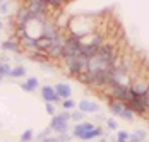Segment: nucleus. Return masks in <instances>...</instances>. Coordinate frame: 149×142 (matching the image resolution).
Here are the masks:
<instances>
[{"label": "nucleus", "mask_w": 149, "mask_h": 142, "mask_svg": "<svg viewBox=\"0 0 149 142\" xmlns=\"http://www.w3.org/2000/svg\"><path fill=\"white\" fill-rule=\"evenodd\" d=\"M63 67L67 69V72L70 75L77 77L79 74H84L88 72V67H89V58L84 57V55H77V57H63L60 58Z\"/></svg>", "instance_id": "obj_1"}, {"label": "nucleus", "mask_w": 149, "mask_h": 142, "mask_svg": "<svg viewBox=\"0 0 149 142\" xmlns=\"http://www.w3.org/2000/svg\"><path fill=\"white\" fill-rule=\"evenodd\" d=\"M24 7L29 10L33 21L45 22L46 19L50 17V9H48L45 0H26L24 2Z\"/></svg>", "instance_id": "obj_2"}, {"label": "nucleus", "mask_w": 149, "mask_h": 142, "mask_svg": "<svg viewBox=\"0 0 149 142\" xmlns=\"http://www.w3.org/2000/svg\"><path fill=\"white\" fill-rule=\"evenodd\" d=\"M63 33V29L60 28L58 24H57V21L55 19H52V17H48L45 22L41 24V36H45L48 40H55V38H58L60 34Z\"/></svg>", "instance_id": "obj_3"}, {"label": "nucleus", "mask_w": 149, "mask_h": 142, "mask_svg": "<svg viewBox=\"0 0 149 142\" xmlns=\"http://www.w3.org/2000/svg\"><path fill=\"white\" fill-rule=\"evenodd\" d=\"M63 46H65V33H62L58 38H55V40L52 41V45L48 46V50H46V55L50 57V60H52V62L62 57Z\"/></svg>", "instance_id": "obj_4"}, {"label": "nucleus", "mask_w": 149, "mask_h": 142, "mask_svg": "<svg viewBox=\"0 0 149 142\" xmlns=\"http://www.w3.org/2000/svg\"><path fill=\"white\" fill-rule=\"evenodd\" d=\"M40 94H41V98L45 100V103L62 104V101H63L58 94H57V91H55V87H53V86H43V87L40 89Z\"/></svg>", "instance_id": "obj_5"}, {"label": "nucleus", "mask_w": 149, "mask_h": 142, "mask_svg": "<svg viewBox=\"0 0 149 142\" xmlns=\"http://www.w3.org/2000/svg\"><path fill=\"white\" fill-rule=\"evenodd\" d=\"M48 127L52 128L53 132H57V134H63V132L72 130L70 125H69V122H67V120H63V118H60L58 115L52 116V120H50V125H48Z\"/></svg>", "instance_id": "obj_6"}, {"label": "nucleus", "mask_w": 149, "mask_h": 142, "mask_svg": "<svg viewBox=\"0 0 149 142\" xmlns=\"http://www.w3.org/2000/svg\"><path fill=\"white\" fill-rule=\"evenodd\" d=\"M96 127L93 122H79V123H75L74 127H72V135H74L75 139H84V135L89 132V130H93V128Z\"/></svg>", "instance_id": "obj_7"}, {"label": "nucleus", "mask_w": 149, "mask_h": 142, "mask_svg": "<svg viewBox=\"0 0 149 142\" xmlns=\"http://www.w3.org/2000/svg\"><path fill=\"white\" fill-rule=\"evenodd\" d=\"M31 21H33V17H31L29 10H28L24 5H21V7L17 9V12H15L14 24H17V26H26V28H28V24H29Z\"/></svg>", "instance_id": "obj_8"}, {"label": "nucleus", "mask_w": 149, "mask_h": 142, "mask_svg": "<svg viewBox=\"0 0 149 142\" xmlns=\"http://www.w3.org/2000/svg\"><path fill=\"white\" fill-rule=\"evenodd\" d=\"M127 106L134 111L135 115H146L148 113V108H146V104H144V100L142 98H139V96H132V100L127 103Z\"/></svg>", "instance_id": "obj_9"}, {"label": "nucleus", "mask_w": 149, "mask_h": 142, "mask_svg": "<svg viewBox=\"0 0 149 142\" xmlns=\"http://www.w3.org/2000/svg\"><path fill=\"white\" fill-rule=\"evenodd\" d=\"M77 110H81L82 113H98L100 111V104L94 103V101H89V100H82L77 103Z\"/></svg>", "instance_id": "obj_10"}, {"label": "nucleus", "mask_w": 149, "mask_h": 142, "mask_svg": "<svg viewBox=\"0 0 149 142\" xmlns=\"http://www.w3.org/2000/svg\"><path fill=\"white\" fill-rule=\"evenodd\" d=\"M2 50L7 53H21V45L15 38H10V40H5L2 43Z\"/></svg>", "instance_id": "obj_11"}, {"label": "nucleus", "mask_w": 149, "mask_h": 142, "mask_svg": "<svg viewBox=\"0 0 149 142\" xmlns=\"http://www.w3.org/2000/svg\"><path fill=\"white\" fill-rule=\"evenodd\" d=\"M53 87H55L57 94H58L62 100H69V98H72V89H70V86L69 84H65V82H58V84H55Z\"/></svg>", "instance_id": "obj_12"}, {"label": "nucleus", "mask_w": 149, "mask_h": 142, "mask_svg": "<svg viewBox=\"0 0 149 142\" xmlns=\"http://www.w3.org/2000/svg\"><path fill=\"white\" fill-rule=\"evenodd\" d=\"M38 87H40V81H38L36 77H28L26 82L21 84V89H22L24 93H34Z\"/></svg>", "instance_id": "obj_13"}, {"label": "nucleus", "mask_w": 149, "mask_h": 142, "mask_svg": "<svg viewBox=\"0 0 149 142\" xmlns=\"http://www.w3.org/2000/svg\"><path fill=\"white\" fill-rule=\"evenodd\" d=\"M28 57L33 60V62H36V63H40V65H43V63H48V62H52L50 57L46 55L45 52H29V53H26Z\"/></svg>", "instance_id": "obj_14"}, {"label": "nucleus", "mask_w": 149, "mask_h": 142, "mask_svg": "<svg viewBox=\"0 0 149 142\" xmlns=\"http://www.w3.org/2000/svg\"><path fill=\"white\" fill-rule=\"evenodd\" d=\"M108 108H110V111L115 116H120L122 111H123V108H125V103H122L118 100H110L108 101Z\"/></svg>", "instance_id": "obj_15"}, {"label": "nucleus", "mask_w": 149, "mask_h": 142, "mask_svg": "<svg viewBox=\"0 0 149 142\" xmlns=\"http://www.w3.org/2000/svg\"><path fill=\"white\" fill-rule=\"evenodd\" d=\"M24 75H26V67L24 65H15V67H12V72H10V77L12 79H21Z\"/></svg>", "instance_id": "obj_16"}, {"label": "nucleus", "mask_w": 149, "mask_h": 142, "mask_svg": "<svg viewBox=\"0 0 149 142\" xmlns=\"http://www.w3.org/2000/svg\"><path fill=\"white\" fill-rule=\"evenodd\" d=\"M120 118L122 120H125V122H134V118H135V113L125 104V108H123V111H122V115H120Z\"/></svg>", "instance_id": "obj_17"}, {"label": "nucleus", "mask_w": 149, "mask_h": 142, "mask_svg": "<svg viewBox=\"0 0 149 142\" xmlns=\"http://www.w3.org/2000/svg\"><path fill=\"white\" fill-rule=\"evenodd\" d=\"M104 125H106V130H108V132H117V130H118V122H117L115 118H111V116L104 120Z\"/></svg>", "instance_id": "obj_18"}, {"label": "nucleus", "mask_w": 149, "mask_h": 142, "mask_svg": "<svg viewBox=\"0 0 149 142\" xmlns=\"http://www.w3.org/2000/svg\"><path fill=\"white\" fill-rule=\"evenodd\" d=\"M84 116L86 113H82L81 110H75V111H70V120L74 123H79V122H84Z\"/></svg>", "instance_id": "obj_19"}, {"label": "nucleus", "mask_w": 149, "mask_h": 142, "mask_svg": "<svg viewBox=\"0 0 149 142\" xmlns=\"http://www.w3.org/2000/svg\"><path fill=\"white\" fill-rule=\"evenodd\" d=\"M62 108H63V110H67V111H72L74 108H77V101H74L72 98L63 100V101H62Z\"/></svg>", "instance_id": "obj_20"}, {"label": "nucleus", "mask_w": 149, "mask_h": 142, "mask_svg": "<svg viewBox=\"0 0 149 142\" xmlns=\"http://www.w3.org/2000/svg\"><path fill=\"white\" fill-rule=\"evenodd\" d=\"M132 134H134L135 137H139L141 141H148V137H149V132L146 128H135Z\"/></svg>", "instance_id": "obj_21"}, {"label": "nucleus", "mask_w": 149, "mask_h": 142, "mask_svg": "<svg viewBox=\"0 0 149 142\" xmlns=\"http://www.w3.org/2000/svg\"><path fill=\"white\" fill-rule=\"evenodd\" d=\"M10 72H12V69H10V65L9 63H2L0 65V77L3 79V77H10Z\"/></svg>", "instance_id": "obj_22"}, {"label": "nucleus", "mask_w": 149, "mask_h": 142, "mask_svg": "<svg viewBox=\"0 0 149 142\" xmlns=\"http://www.w3.org/2000/svg\"><path fill=\"white\" fill-rule=\"evenodd\" d=\"M33 139H34V134H33L31 128H26V130L21 134V142H31Z\"/></svg>", "instance_id": "obj_23"}, {"label": "nucleus", "mask_w": 149, "mask_h": 142, "mask_svg": "<svg viewBox=\"0 0 149 142\" xmlns=\"http://www.w3.org/2000/svg\"><path fill=\"white\" fill-rule=\"evenodd\" d=\"M117 141L120 142H129V139H130V134L127 132V130H117Z\"/></svg>", "instance_id": "obj_24"}, {"label": "nucleus", "mask_w": 149, "mask_h": 142, "mask_svg": "<svg viewBox=\"0 0 149 142\" xmlns=\"http://www.w3.org/2000/svg\"><path fill=\"white\" fill-rule=\"evenodd\" d=\"M52 134H53V130H52V128L48 127V128H45V130H41V132H40V134H38V135H36V141H38V142L45 141L46 137H50V135H52Z\"/></svg>", "instance_id": "obj_25"}, {"label": "nucleus", "mask_w": 149, "mask_h": 142, "mask_svg": "<svg viewBox=\"0 0 149 142\" xmlns=\"http://www.w3.org/2000/svg\"><path fill=\"white\" fill-rule=\"evenodd\" d=\"M72 134H69V132H63V134H57V139H58V142H70L72 141Z\"/></svg>", "instance_id": "obj_26"}, {"label": "nucleus", "mask_w": 149, "mask_h": 142, "mask_svg": "<svg viewBox=\"0 0 149 142\" xmlns=\"http://www.w3.org/2000/svg\"><path fill=\"white\" fill-rule=\"evenodd\" d=\"M45 110H46V113L50 115V116H55V115H57V108H55V104H53V103H46Z\"/></svg>", "instance_id": "obj_27"}, {"label": "nucleus", "mask_w": 149, "mask_h": 142, "mask_svg": "<svg viewBox=\"0 0 149 142\" xmlns=\"http://www.w3.org/2000/svg\"><path fill=\"white\" fill-rule=\"evenodd\" d=\"M9 10H10V3L9 2H2L0 3V14L5 15V14H9Z\"/></svg>", "instance_id": "obj_28"}, {"label": "nucleus", "mask_w": 149, "mask_h": 142, "mask_svg": "<svg viewBox=\"0 0 149 142\" xmlns=\"http://www.w3.org/2000/svg\"><path fill=\"white\" fill-rule=\"evenodd\" d=\"M60 118H63V120H67V122H70V111H67V110H62L60 113H57Z\"/></svg>", "instance_id": "obj_29"}, {"label": "nucleus", "mask_w": 149, "mask_h": 142, "mask_svg": "<svg viewBox=\"0 0 149 142\" xmlns=\"http://www.w3.org/2000/svg\"><path fill=\"white\" fill-rule=\"evenodd\" d=\"M41 142H58V139H57V135H50V137H46L45 141Z\"/></svg>", "instance_id": "obj_30"}, {"label": "nucleus", "mask_w": 149, "mask_h": 142, "mask_svg": "<svg viewBox=\"0 0 149 142\" xmlns=\"http://www.w3.org/2000/svg\"><path fill=\"white\" fill-rule=\"evenodd\" d=\"M129 142H144V141H141L139 137H135L134 134H130V139H129Z\"/></svg>", "instance_id": "obj_31"}, {"label": "nucleus", "mask_w": 149, "mask_h": 142, "mask_svg": "<svg viewBox=\"0 0 149 142\" xmlns=\"http://www.w3.org/2000/svg\"><path fill=\"white\" fill-rule=\"evenodd\" d=\"M96 120H98V122H103V120H106V118L101 116V115H96Z\"/></svg>", "instance_id": "obj_32"}, {"label": "nucleus", "mask_w": 149, "mask_h": 142, "mask_svg": "<svg viewBox=\"0 0 149 142\" xmlns=\"http://www.w3.org/2000/svg\"><path fill=\"white\" fill-rule=\"evenodd\" d=\"M100 142H108V139H104V137H101V139H100Z\"/></svg>", "instance_id": "obj_33"}, {"label": "nucleus", "mask_w": 149, "mask_h": 142, "mask_svg": "<svg viewBox=\"0 0 149 142\" xmlns=\"http://www.w3.org/2000/svg\"><path fill=\"white\" fill-rule=\"evenodd\" d=\"M2 28H3V22H2V21H0V31H2Z\"/></svg>", "instance_id": "obj_34"}, {"label": "nucleus", "mask_w": 149, "mask_h": 142, "mask_svg": "<svg viewBox=\"0 0 149 142\" xmlns=\"http://www.w3.org/2000/svg\"><path fill=\"white\" fill-rule=\"evenodd\" d=\"M2 63H3V62H2V58H0V65H2Z\"/></svg>", "instance_id": "obj_35"}, {"label": "nucleus", "mask_w": 149, "mask_h": 142, "mask_svg": "<svg viewBox=\"0 0 149 142\" xmlns=\"http://www.w3.org/2000/svg\"><path fill=\"white\" fill-rule=\"evenodd\" d=\"M2 2H5V0H0V3H2Z\"/></svg>", "instance_id": "obj_36"}, {"label": "nucleus", "mask_w": 149, "mask_h": 142, "mask_svg": "<svg viewBox=\"0 0 149 142\" xmlns=\"http://www.w3.org/2000/svg\"><path fill=\"white\" fill-rule=\"evenodd\" d=\"M144 142H149V141H144Z\"/></svg>", "instance_id": "obj_37"}, {"label": "nucleus", "mask_w": 149, "mask_h": 142, "mask_svg": "<svg viewBox=\"0 0 149 142\" xmlns=\"http://www.w3.org/2000/svg\"><path fill=\"white\" fill-rule=\"evenodd\" d=\"M0 81H2V77H0Z\"/></svg>", "instance_id": "obj_38"}]
</instances>
